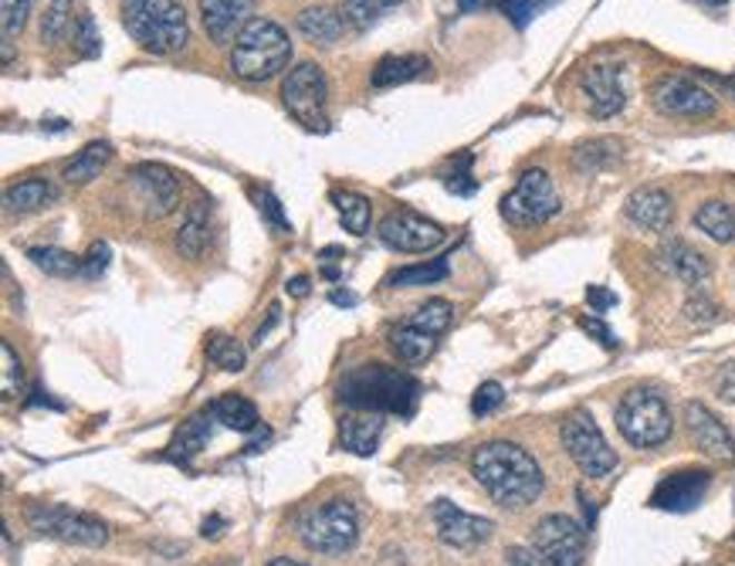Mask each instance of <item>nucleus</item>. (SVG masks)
Returning a JSON list of instances; mask_svg holds the SVG:
<instances>
[{
	"mask_svg": "<svg viewBox=\"0 0 735 566\" xmlns=\"http://www.w3.org/2000/svg\"><path fill=\"white\" fill-rule=\"evenodd\" d=\"M333 204H336V211H340V217H343V224H346V231L350 234H356V237H363L366 231H370V201L363 197V194H353V191H340V194H333Z\"/></svg>",
	"mask_w": 735,
	"mask_h": 566,
	"instance_id": "f704fd0d",
	"label": "nucleus"
},
{
	"mask_svg": "<svg viewBox=\"0 0 735 566\" xmlns=\"http://www.w3.org/2000/svg\"><path fill=\"white\" fill-rule=\"evenodd\" d=\"M252 194H255V201H258V211H262L265 224H268L275 234H288L292 224H288V217H285V207L278 204V197H275L272 191H252Z\"/></svg>",
	"mask_w": 735,
	"mask_h": 566,
	"instance_id": "37998d69",
	"label": "nucleus"
},
{
	"mask_svg": "<svg viewBox=\"0 0 735 566\" xmlns=\"http://www.w3.org/2000/svg\"><path fill=\"white\" fill-rule=\"evenodd\" d=\"M559 438H562L566 455L577 461V468L587 478H604V475H610L617 468V451L607 445V438L597 428L590 411H574V414H569L562 421V428H559Z\"/></svg>",
	"mask_w": 735,
	"mask_h": 566,
	"instance_id": "6e6552de",
	"label": "nucleus"
},
{
	"mask_svg": "<svg viewBox=\"0 0 735 566\" xmlns=\"http://www.w3.org/2000/svg\"><path fill=\"white\" fill-rule=\"evenodd\" d=\"M559 207H562V201H559L546 170H526L519 177V184L502 197V217L516 227L542 224V221L556 217Z\"/></svg>",
	"mask_w": 735,
	"mask_h": 566,
	"instance_id": "9d476101",
	"label": "nucleus"
},
{
	"mask_svg": "<svg viewBox=\"0 0 735 566\" xmlns=\"http://www.w3.org/2000/svg\"><path fill=\"white\" fill-rule=\"evenodd\" d=\"M51 201H55V187L48 180H24V184H14L4 194V204H8L11 214H35Z\"/></svg>",
	"mask_w": 735,
	"mask_h": 566,
	"instance_id": "7c9ffc66",
	"label": "nucleus"
},
{
	"mask_svg": "<svg viewBox=\"0 0 735 566\" xmlns=\"http://www.w3.org/2000/svg\"><path fill=\"white\" fill-rule=\"evenodd\" d=\"M133 191L139 194V204L149 217H167L180 204V184L177 177L159 164H139L129 174Z\"/></svg>",
	"mask_w": 735,
	"mask_h": 566,
	"instance_id": "f3484780",
	"label": "nucleus"
},
{
	"mask_svg": "<svg viewBox=\"0 0 735 566\" xmlns=\"http://www.w3.org/2000/svg\"><path fill=\"white\" fill-rule=\"evenodd\" d=\"M28 523L31 529H38L41 536H51L58 543H68V546H89V549H99L109 543V529L102 519L96 516H86V513H75L68 506H48V502H38L28 509Z\"/></svg>",
	"mask_w": 735,
	"mask_h": 566,
	"instance_id": "1a4fd4ad",
	"label": "nucleus"
},
{
	"mask_svg": "<svg viewBox=\"0 0 735 566\" xmlns=\"http://www.w3.org/2000/svg\"><path fill=\"white\" fill-rule=\"evenodd\" d=\"M451 319H454V305L448 299H428L406 322L418 326V330H424V333H431V336H441L451 326Z\"/></svg>",
	"mask_w": 735,
	"mask_h": 566,
	"instance_id": "e433bc0d",
	"label": "nucleus"
},
{
	"mask_svg": "<svg viewBox=\"0 0 735 566\" xmlns=\"http://www.w3.org/2000/svg\"><path fill=\"white\" fill-rule=\"evenodd\" d=\"M122 25L149 55H174L190 41L187 11L177 0H122Z\"/></svg>",
	"mask_w": 735,
	"mask_h": 566,
	"instance_id": "7ed1b4c3",
	"label": "nucleus"
},
{
	"mask_svg": "<svg viewBox=\"0 0 735 566\" xmlns=\"http://www.w3.org/2000/svg\"><path fill=\"white\" fill-rule=\"evenodd\" d=\"M617 156H620V143L607 136V139L580 143L577 153H574V164H577V170H584V174H597V170L610 167Z\"/></svg>",
	"mask_w": 735,
	"mask_h": 566,
	"instance_id": "72a5a7b5",
	"label": "nucleus"
},
{
	"mask_svg": "<svg viewBox=\"0 0 735 566\" xmlns=\"http://www.w3.org/2000/svg\"><path fill=\"white\" fill-rule=\"evenodd\" d=\"M403 0H346L343 4V18L346 25H353L356 31H370L373 25H380L393 8H400Z\"/></svg>",
	"mask_w": 735,
	"mask_h": 566,
	"instance_id": "473e14b6",
	"label": "nucleus"
},
{
	"mask_svg": "<svg viewBox=\"0 0 735 566\" xmlns=\"http://www.w3.org/2000/svg\"><path fill=\"white\" fill-rule=\"evenodd\" d=\"M580 89L597 119H610L627 106V86L620 65H590L580 75Z\"/></svg>",
	"mask_w": 735,
	"mask_h": 566,
	"instance_id": "dca6fc26",
	"label": "nucleus"
},
{
	"mask_svg": "<svg viewBox=\"0 0 735 566\" xmlns=\"http://www.w3.org/2000/svg\"><path fill=\"white\" fill-rule=\"evenodd\" d=\"M268 566H308V563H298V559H292V556H275Z\"/></svg>",
	"mask_w": 735,
	"mask_h": 566,
	"instance_id": "052dcab7",
	"label": "nucleus"
},
{
	"mask_svg": "<svg viewBox=\"0 0 735 566\" xmlns=\"http://www.w3.org/2000/svg\"><path fill=\"white\" fill-rule=\"evenodd\" d=\"M275 322H278V305H272V315H268V322H265V326H262V330L255 333V343H265V336L272 333V326H275Z\"/></svg>",
	"mask_w": 735,
	"mask_h": 566,
	"instance_id": "6e6d98bb",
	"label": "nucleus"
},
{
	"mask_svg": "<svg viewBox=\"0 0 735 566\" xmlns=\"http://www.w3.org/2000/svg\"><path fill=\"white\" fill-rule=\"evenodd\" d=\"M330 302H333V305H356L360 299H356L353 292H343V289H336V292L330 295Z\"/></svg>",
	"mask_w": 735,
	"mask_h": 566,
	"instance_id": "4d7b16f0",
	"label": "nucleus"
},
{
	"mask_svg": "<svg viewBox=\"0 0 735 566\" xmlns=\"http://www.w3.org/2000/svg\"><path fill=\"white\" fill-rule=\"evenodd\" d=\"M282 103L285 109L312 133L330 129V82H325V71L315 61L295 65L285 82H282Z\"/></svg>",
	"mask_w": 735,
	"mask_h": 566,
	"instance_id": "0eeeda50",
	"label": "nucleus"
},
{
	"mask_svg": "<svg viewBox=\"0 0 735 566\" xmlns=\"http://www.w3.org/2000/svg\"><path fill=\"white\" fill-rule=\"evenodd\" d=\"M650 103L658 106V113L678 116V119H705V116H715L718 109L715 96L695 86L685 75H661L655 89H650Z\"/></svg>",
	"mask_w": 735,
	"mask_h": 566,
	"instance_id": "ddd939ff",
	"label": "nucleus"
},
{
	"mask_svg": "<svg viewBox=\"0 0 735 566\" xmlns=\"http://www.w3.org/2000/svg\"><path fill=\"white\" fill-rule=\"evenodd\" d=\"M75 51L81 58H99L102 55V38L96 31L92 14H78V21H75Z\"/></svg>",
	"mask_w": 735,
	"mask_h": 566,
	"instance_id": "a19ab883",
	"label": "nucleus"
},
{
	"mask_svg": "<svg viewBox=\"0 0 735 566\" xmlns=\"http://www.w3.org/2000/svg\"><path fill=\"white\" fill-rule=\"evenodd\" d=\"M71 0H51L48 11L41 14V41L45 45H55L68 35L71 28Z\"/></svg>",
	"mask_w": 735,
	"mask_h": 566,
	"instance_id": "ea45409f",
	"label": "nucleus"
},
{
	"mask_svg": "<svg viewBox=\"0 0 735 566\" xmlns=\"http://www.w3.org/2000/svg\"><path fill=\"white\" fill-rule=\"evenodd\" d=\"M718 82H722V89H725V96H728V99H735V71H732L728 78H718Z\"/></svg>",
	"mask_w": 735,
	"mask_h": 566,
	"instance_id": "bf43d9fd",
	"label": "nucleus"
},
{
	"mask_svg": "<svg viewBox=\"0 0 735 566\" xmlns=\"http://www.w3.org/2000/svg\"><path fill=\"white\" fill-rule=\"evenodd\" d=\"M210 435H214V418H210V414H200V418L184 421V428L177 431V438H174L167 458H174L177 465H190L194 455H200V448L210 441Z\"/></svg>",
	"mask_w": 735,
	"mask_h": 566,
	"instance_id": "bb28decb",
	"label": "nucleus"
},
{
	"mask_svg": "<svg viewBox=\"0 0 735 566\" xmlns=\"http://www.w3.org/2000/svg\"><path fill=\"white\" fill-rule=\"evenodd\" d=\"M685 312H688V319H692V322H715V312H718V309H715V302H712V299H705V295L695 289V292H692V299L685 302Z\"/></svg>",
	"mask_w": 735,
	"mask_h": 566,
	"instance_id": "8fccbe9b",
	"label": "nucleus"
},
{
	"mask_svg": "<svg viewBox=\"0 0 735 566\" xmlns=\"http://www.w3.org/2000/svg\"><path fill=\"white\" fill-rule=\"evenodd\" d=\"M255 0H200V21L214 45H234L237 35L248 28L255 18Z\"/></svg>",
	"mask_w": 735,
	"mask_h": 566,
	"instance_id": "a211bd4d",
	"label": "nucleus"
},
{
	"mask_svg": "<svg viewBox=\"0 0 735 566\" xmlns=\"http://www.w3.org/2000/svg\"><path fill=\"white\" fill-rule=\"evenodd\" d=\"M340 400L366 414H400L411 418L421 400V383L386 363H360L340 383Z\"/></svg>",
	"mask_w": 735,
	"mask_h": 566,
	"instance_id": "f03ea898",
	"label": "nucleus"
},
{
	"mask_svg": "<svg viewBox=\"0 0 735 566\" xmlns=\"http://www.w3.org/2000/svg\"><path fill=\"white\" fill-rule=\"evenodd\" d=\"M383 428H386L383 414L356 411V414L343 418V424H340V441H343L346 451H353V455H360V458H370V455L376 451L380 438H383Z\"/></svg>",
	"mask_w": 735,
	"mask_h": 566,
	"instance_id": "4be33fe9",
	"label": "nucleus"
},
{
	"mask_svg": "<svg viewBox=\"0 0 735 566\" xmlns=\"http://www.w3.org/2000/svg\"><path fill=\"white\" fill-rule=\"evenodd\" d=\"M207 414L227 428V431H241V435H252V431H262V418H258V408L241 393H227V397H217Z\"/></svg>",
	"mask_w": 735,
	"mask_h": 566,
	"instance_id": "5701e85b",
	"label": "nucleus"
},
{
	"mask_svg": "<svg viewBox=\"0 0 735 566\" xmlns=\"http://www.w3.org/2000/svg\"><path fill=\"white\" fill-rule=\"evenodd\" d=\"M0 357H4V397H14V393H21V383H24V370H21V360L14 357V350H11V343H4L0 347Z\"/></svg>",
	"mask_w": 735,
	"mask_h": 566,
	"instance_id": "49530a36",
	"label": "nucleus"
},
{
	"mask_svg": "<svg viewBox=\"0 0 735 566\" xmlns=\"http://www.w3.org/2000/svg\"><path fill=\"white\" fill-rule=\"evenodd\" d=\"M580 330H584V333H590V336H594L600 347L617 350V336L610 333V326H607V322H604L600 315H584V319H580Z\"/></svg>",
	"mask_w": 735,
	"mask_h": 566,
	"instance_id": "09e8293b",
	"label": "nucleus"
},
{
	"mask_svg": "<svg viewBox=\"0 0 735 566\" xmlns=\"http://www.w3.org/2000/svg\"><path fill=\"white\" fill-rule=\"evenodd\" d=\"M380 241L393 252H406V255H424L431 248H438L444 241V227L411 207L390 211L380 224Z\"/></svg>",
	"mask_w": 735,
	"mask_h": 566,
	"instance_id": "f8f14e48",
	"label": "nucleus"
},
{
	"mask_svg": "<svg viewBox=\"0 0 735 566\" xmlns=\"http://www.w3.org/2000/svg\"><path fill=\"white\" fill-rule=\"evenodd\" d=\"M658 265L672 279H678V282L692 285V289H698L712 275V262L698 248H692L688 241H682V237H668L665 245L658 248Z\"/></svg>",
	"mask_w": 735,
	"mask_h": 566,
	"instance_id": "aec40b11",
	"label": "nucleus"
},
{
	"mask_svg": "<svg viewBox=\"0 0 735 566\" xmlns=\"http://www.w3.org/2000/svg\"><path fill=\"white\" fill-rule=\"evenodd\" d=\"M292 61V41L282 25L255 18L231 45V71L244 82H268Z\"/></svg>",
	"mask_w": 735,
	"mask_h": 566,
	"instance_id": "20e7f679",
	"label": "nucleus"
},
{
	"mask_svg": "<svg viewBox=\"0 0 735 566\" xmlns=\"http://www.w3.org/2000/svg\"><path fill=\"white\" fill-rule=\"evenodd\" d=\"M207 237H210V221H207V207L204 201L190 207L184 227L177 231V252L184 258H200L204 248H207Z\"/></svg>",
	"mask_w": 735,
	"mask_h": 566,
	"instance_id": "c756f323",
	"label": "nucleus"
},
{
	"mask_svg": "<svg viewBox=\"0 0 735 566\" xmlns=\"http://www.w3.org/2000/svg\"><path fill=\"white\" fill-rule=\"evenodd\" d=\"M617 431L634 448L665 445L675 431V418H672L668 400L650 387L627 390L624 400L617 403Z\"/></svg>",
	"mask_w": 735,
	"mask_h": 566,
	"instance_id": "39448f33",
	"label": "nucleus"
},
{
	"mask_svg": "<svg viewBox=\"0 0 735 566\" xmlns=\"http://www.w3.org/2000/svg\"><path fill=\"white\" fill-rule=\"evenodd\" d=\"M28 258H31L45 275H55V279L81 275V258L71 255V252H61V248H28Z\"/></svg>",
	"mask_w": 735,
	"mask_h": 566,
	"instance_id": "c9c22d12",
	"label": "nucleus"
},
{
	"mask_svg": "<svg viewBox=\"0 0 735 566\" xmlns=\"http://www.w3.org/2000/svg\"><path fill=\"white\" fill-rule=\"evenodd\" d=\"M340 258H343L340 248H322V252H318V262H322V275H325V279H340V265H336Z\"/></svg>",
	"mask_w": 735,
	"mask_h": 566,
	"instance_id": "864d4df0",
	"label": "nucleus"
},
{
	"mask_svg": "<svg viewBox=\"0 0 735 566\" xmlns=\"http://www.w3.org/2000/svg\"><path fill=\"white\" fill-rule=\"evenodd\" d=\"M109 159H112V146L106 139H96V143H89L86 149H81L78 156L68 159L61 177L68 184H89V180H96L102 174V167L109 164Z\"/></svg>",
	"mask_w": 735,
	"mask_h": 566,
	"instance_id": "a878e982",
	"label": "nucleus"
},
{
	"mask_svg": "<svg viewBox=\"0 0 735 566\" xmlns=\"http://www.w3.org/2000/svg\"><path fill=\"white\" fill-rule=\"evenodd\" d=\"M285 292H288V295H295V299H305V295H308V279H305V275H295V279H288Z\"/></svg>",
	"mask_w": 735,
	"mask_h": 566,
	"instance_id": "5fc2aeb1",
	"label": "nucleus"
},
{
	"mask_svg": "<svg viewBox=\"0 0 735 566\" xmlns=\"http://www.w3.org/2000/svg\"><path fill=\"white\" fill-rule=\"evenodd\" d=\"M220 526H224V519L214 516V519H204V529H200V533H204V536H220Z\"/></svg>",
	"mask_w": 735,
	"mask_h": 566,
	"instance_id": "13d9d810",
	"label": "nucleus"
},
{
	"mask_svg": "<svg viewBox=\"0 0 735 566\" xmlns=\"http://www.w3.org/2000/svg\"><path fill=\"white\" fill-rule=\"evenodd\" d=\"M695 227L718 241V245H732L735 241V204L728 201H705L698 211H695Z\"/></svg>",
	"mask_w": 735,
	"mask_h": 566,
	"instance_id": "393cba45",
	"label": "nucleus"
},
{
	"mask_svg": "<svg viewBox=\"0 0 735 566\" xmlns=\"http://www.w3.org/2000/svg\"><path fill=\"white\" fill-rule=\"evenodd\" d=\"M298 539L322 556H343L360 539V516L350 499H330L298 519Z\"/></svg>",
	"mask_w": 735,
	"mask_h": 566,
	"instance_id": "423d86ee",
	"label": "nucleus"
},
{
	"mask_svg": "<svg viewBox=\"0 0 735 566\" xmlns=\"http://www.w3.org/2000/svg\"><path fill=\"white\" fill-rule=\"evenodd\" d=\"M559 0H488V8H499L519 31L529 28L542 11H549Z\"/></svg>",
	"mask_w": 735,
	"mask_h": 566,
	"instance_id": "58836bf2",
	"label": "nucleus"
},
{
	"mask_svg": "<svg viewBox=\"0 0 735 566\" xmlns=\"http://www.w3.org/2000/svg\"><path fill=\"white\" fill-rule=\"evenodd\" d=\"M627 217L644 227V231H658L665 234L675 221V204H672V194L661 191V187H640L627 197Z\"/></svg>",
	"mask_w": 735,
	"mask_h": 566,
	"instance_id": "412c9836",
	"label": "nucleus"
},
{
	"mask_svg": "<svg viewBox=\"0 0 735 566\" xmlns=\"http://www.w3.org/2000/svg\"><path fill=\"white\" fill-rule=\"evenodd\" d=\"M448 262L444 258H434V262H421V265H403L396 272H390L386 285L393 289H414V285H434V282H444L448 279Z\"/></svg>",
	"mask_w": 735,
	"mask_h": 566,
	"instance_id": "2f4dec72",
	"label": "nucleus"
},
{
	"mask_svg": "<svg viewBox=\"0 0 735 566\" xmlns=\"http://www.w3.org/2000/svg\"><path fill=\"white\" fill-rule=\"evenodd\" d=\"M702 4H708V8H725L728 0H702Z\"/></svg>",
	"mask_w": 735,
	"mask_h": 566,
	"instance_id": "680f3d73",
	"label": "nucleus"
},
{
	"mask_svg": "<svg viewBox=\"0 0 735 566\" xmlns=\"http://www.w3.org/2000/svg\"><path fill=\"white\" fill-rule=\"evenodd\" d=\"M502 403H506V387L496 383V380H488V383H481V387L474 390L471 411H474V418H488V414H496Z\"/></svg>",
	"mask_w": 735,
	"mask_h": 566,
	"instance_id": "79ce46f5",
	"label": "nucleus"
},
{
	"mask_svg": "<svg viewBox=\"0 0 735 566\" xmlns=\"http://www.w3.org/2000/svg\"><path fill=\"white\" fill-rule=\"evenodd\" d=\"M685 428H688V435H692V441L702 455L718 458V461H735V438L705 408V403H698V400L685 403Z\"/></svg>",
	"mask_w": 735,
	"mask_h": 566,
	"instance_id": "6ab92c4d",
	"label": "nucleus"
},
{
	"mask_svg": "<svg viewBox=\"0 0 735 566\" xmlns=\"http://www.w3.org/2000/svg\"><path fill=\"white\" fill-rule=\"evenodd\" d=\"M431 523H434L438 539H441L444 546H451V549H461V553H468V549L488 543V539H492V529H496L492 519L471 516V513L458 509L451 499H438V502L431 506Z\"/></svg>",
	"mask_w": 735,
	"mask_h": 566,
	"instance_id": "4468645a",
	"label": "nucleus"
},
{
	"mask_svg": "<svg viewBox=\"0 0 735 566\" xmlns=\"http://www.w3.org/2000/svg\"><path fill=\"white\" fill-rule=\"evenodd\" d=\"M506 563L509 566H549V559L529 543V546H512L509 553H506Z\"/></svg>",
	"mask_w": 735,
	"mask_h": 566,
	"instance_id": "3c124183",
	"label": "nucleus"
},
{
	"mask_svg": "<svg viewBox=\"0 0 735 566\" xmlns=\"http://www.w3.org/2000/svg\"><path fill=\"white\" fill-rule=\"evenodd\" d=\"M587 302H590V309L600 315V312H607L610 305H617V295L607 292L604 285H590V289H587Z\"/></svg>",
	"mask_w": 735,
	"mask_h": 566,
	"instance_id": "603ef678",
	"label": "nucleus"
},
{
	"mask_svg": "<svg viewBox=\"0 0 735 566\" xmlns=\"http://www.w3.org/2000/svg\"><path fill=\"white\" fill-rule=\"evenodd\" d=\"M431 61L424 55H386L373 68V86L376 89H393L403 82H414V78L428 75Z\"/></svg>",
	"mask_w": 735,
	"mask_h": 566,
	"instance_id": "b1692460",
	"label": "nucleus"
},
{
	"mask_svg": "<svg viewBox=\"0 0 735 566\" xmlns=\"http://www.w3.org/2000/svg\"><path fill=\"white\" fill-rule=\"evenodd\" d=\"M109 255H112V252H109V245H102V241H96V245L89 248V255L81 258V275H86V279H99V275L109 269Z\"/></svg>",
	"mask_w": 735,
	"mask_h": 566,
	"instance_id": "de8ad7c7",
	"label": "nucleus"
},
{
	"mask_svg": "<svg viewBox=\"0 0 735 566\" xmlns=\"http://www.w3.org/2000/svg\"><path fill=\"white\" fill-rule=\"evenodd\" d=\"M708 489H712V471H705V468L668 471L658 481V489L650 492V506L661 513H692L702 506Z\"/></svg>",
	"mask_w": 735,
	"mask_h": 566,
	"instance_id": "2eb2a0df",
	"label": "nucleus"
},
{
	"mask_svg": "<svg viewBox=\"0 0 735 566\" xmlns=\"http://www.w3.org/2000/svg\"><path fill=\"white\" fill-rule=\"evenodd\" d=\"M471 153H461L458 156V164H454V170L444 177V184H448V191L451 194H461V197H471L474 191H478V180L471 177Z\"/></svg>",
	"mask_w": 735,
	"mask_h": 566,
	"instance_id": "c03bdc74",
	"label": "nucleus"
},
{
	"mask_svg": "<svg viewBox=\"0 0 735 566\" xmlns=\"http://www.w3.org/2000/svg\"><path fill=\"white\" fill-rule=\"evenodd\" d=\"M471 475L502 509H526L546 489V475L539 461L522 445L512 441L478 445L471 451Z\"/></svg>",
	"mask_w": 735,
	"mask_h": 566,
	"instance_id": "f257e3e1",
	"label": "nucleus"
},
{
	"mask_svg": "<svg viewBox=\"0 0 735 566\" xmlns=\"http://www.w3.org/2000/svg\"><path fill=\"white\" fill-rule=\"evenodd\" d=\"M28 8H31V0H0V21H4V35L11 38V35H21V28L28 25Z\"/></svg>",
	"mask_w": 735,
	"mask_h": 566,
	"instance_id": "a18cd8bd",
	"label": "nucleus"
},
{
	"mask_svg": "<svg viewBox=\"0 0 735 566\" xmlns=\"http://www.w3.org/2000/svg\"><path fill=\"white\" fill-rule=\"evenodd\" d=\"M438 347V336L411 326V322H403V326L390 330V350L403 360V363H424Z\"/></svg>",
	"mask_w": 735,
	"mask_h": 566,
	"instance_id": "cd10ccee",
	"label": "nucleus"
},
{
	"mask_svg": "<svg viewBox=\"0 0 735 566\" xmlns=\"http://www.w3.org/2000/svg\"><path fill=\"white\" fill-rule=\"evenodd\" d=\"M532 546L549 559V566H584L587 556V526L574 516H542L532 529Z\"/></svg>",
	"mask_w": 735,
	"mask_h": 566,
	"instance_id": "9b49d317",
	"label": "nucleus"
},
{
	"mask_svg": "<svg viewBox=\"0 0 735 566\" xmlns=\"http://www.w3.org/2000/svg\"><path fill=\"white\" fill-rule=\"evenodd\" d=\"M346 28V18L333 8H308L298 14V31L315 45H336Z\"/></svg>",
	"mask_w": 735,
	"mask_h": 566,
	"instance_id": "c85d7f7f",
	"label": "nucleus"
},
{
	"mask_svg": "<svg viewBox=\"0 0 735 566\" xmlns=\"http://www.w3.org/2000/svg\"><path fill=\"white\" fill-rule=\"evenodd\" d=\"M207 357H210V363H217L227 373H237V370H244V363H248V350L224 333H214L207 340Z\"/></svg>",
	"mask_w": 735,
	"mask_h": 566,
	"instance_id": "4c0bfd02",
	"label": "nucleus"
}]
</instances>
